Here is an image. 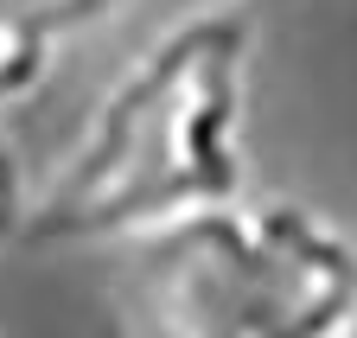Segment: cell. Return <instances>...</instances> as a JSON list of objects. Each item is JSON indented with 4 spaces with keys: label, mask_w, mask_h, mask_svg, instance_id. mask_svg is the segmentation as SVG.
<instances>
[{
    "label": "cell",
    "mask_w": 357,
    "mask_h": 338,
    "mask_svg": "<svg viewBox=\"0 0 357 338\" xmlns=\"http://www.w3.org/2000/svg\"><path fill=\"white\" fill-rule=\"evenodd\" d=\"M255 26L236 7H204L166 26L89 109L77 147L38 185L26 243H128L185 210L249 192L243 109H249Z\"/></svg>",
    "instance_id": "cell-1"
},
{
    "label": "cell",
    "mask_w": 357,
    "mask_h": 338,
    "mask_svg": "<svg viewBox=\"0 0 357 338\" xmlns=\"http://www.w3.org/2000/svg\"><path fill=\"white\" fill-rule=\"evenodd\" d=\"M115 249V319L147 338H338L357 307V236L300 198L236 192Z\"/></svg>",
    "instance_id": "cell-2"
},
{
    "label": "cell",
    "mask_w": 357,
    "mask_h": 338,
    "mask_svg": "<svg viewBox=\"0 0 357 338\" xmlns=\"http://www.w3.org/2000/svg\"><path fill=\"white\" fill-rule=\"evenodd\" d=\"M121 0H0V109L45 90L58 52Z\"/></svg>",
    "instance_id": "cell-3"
},
{
    "label": "cell",
    "mask_w": 357,
    "mask_h": 338,
    "mask_svg": "<svg viewBox=\"0 0 357 338\" xmlns=\"http://www.w3.org/2000/svg\"><path fill=\"white\" fill-rule=\"evenodd\" d=\"M26 210H32V192H26V173H20V153L0 128V243L26 230Z\"/></svg>",
    "instance_id": "cell-4"
},
{
    "label": "cell",
    "mask_w": 357,
    "mask_h": 338,
    "mask_svg": "<svg viewBox=\"0 0 357 338\" xmlns=\"http://www.w3.org/2000/svg\"><path fill=\"white\" fill-rule=\"evenodd\" d=\"M338 338H357V307H351V319H344V332Z\"/></svg>",
    "instance_id": "cell-5"
}]
</instances>
